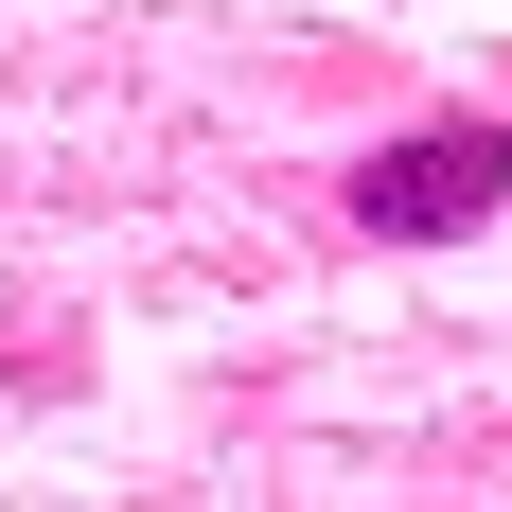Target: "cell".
<instances>
[{"label":"cell","instance_id":"obj_1","mask_svg":"<svg viewBox=\"0 0 512 512\" xmlns=\"http://www.w3.org/2000/svg\"><path fill=\"white\" fill-rule=\"evenodd\" d=\"M495 195H512V124L495 106H442V124H407V142L354 159V230L371 248H460Z\"/></svg>","mask_w":512,"mask_h":512}]
</instances>
